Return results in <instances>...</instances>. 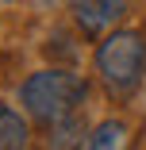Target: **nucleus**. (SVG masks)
Instances as JSON below:
<instances>
[{
  "instance_id": "nucleus-4",
  "label": "nucleus",
  "mask_w": 146,
  "mask_h": 150,
  "mask_svg": "<svg viewBox=\"0 0 146 150\" xmlns=\"http://www.w3.org/2000/svg\"><path fill=\"white\" fill-rule=\"evenodd\" d=\"M77 150H127V123L123 119H104V123L92 127V135Z\"/></svg>"
},
{
  "instance_id": "nucleus-6",
  "label": "nucleus",
  "mask_w": 146,
  "mask_h": 150,
  "mask_svg": "<svg viewBox=\"0 0 146 150\" xmlns=\"http://www.w3.org/2000/svg\"><path fill=\"white\" fill-rule=\"evenodd\" d=\"M81 115H69L62 123H50V139H46V150H77L85 139H81Z\"/></svg>"
},
{
  "instance_id": "nucleus-2",
  "label": "nucleus",
  "mask_w": 146,
  "mask_h": 150,
  "mask_svg": "<svg viewBox=\"0 0 146 150\" xmlns=\"http://www.w3.org/2000/svg\"><path fill=\"white\" fill-rule=\"evenodd\" d=\"M96 73L111 96H131L146 77V35L135 27L108 31L96 46Z\"/></svg>"
},
{
  "instance_id": "nucleus-5",
  "label": "nucleus",
  "mask_w": 146,
  "mask_h": 150,
  "mask_svg": "<svg viewBox=\"0 0 146 150\" xmlns=\"http://www.w3.org/2000/svg\"><path fill=\"white\" fill-rule=\"evenodd\" d=\"M27 119L8 108V104H0V150H23L27 146Z\"/></svg>"
},
{
  "instance_id": "nucleus-1",
  "label": "nucleus",
  "mask_w": 146,
  "mask_h": 150,
  "mask_svg": "<svg viewBox=\"0 0 146 150\" xmlns=\"http://www.w3.org/2000/svg\"><path fill=\"white\" fill-rule=\"evenodd\" d=\"M89 96V85L85 77H77L73 69H39L19 85V104L23 112L35 119V123L50 127V123H62V119L77 115V108Z\"/></svg>"
},
{
  "instance_id": "nucleus-7",
  "label": "nucleus",
  "mask_w": 146,
  "mask_h": 150,
  "mask_svg": "<svg viewBox=\"0 0 146 150\" xmlns=\"http://www.w3.org/2000/svg\"><path fill=\"white\" fill-rule=\"evenodd\" d=\"M4 4H12V0H4Z\"/></svg>"
},
{
  "instance_id": "nucleus-3",
  "label": "nucleus",
  "mask_w": 146,
  "mask_h": 150,
  "mask_svg": "<svg viewBox=\"0 0 146 150\" xmlns=\"http://www.w3.org/2000/svg\"><path fill=\"white\" fill-rule=\"evenodd\" d=\"M127 16V0H77L73 19L85 35H104Z\"/></svg>"
}]
</instances>
